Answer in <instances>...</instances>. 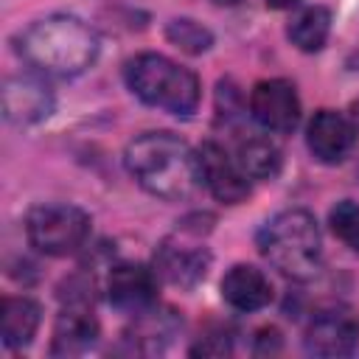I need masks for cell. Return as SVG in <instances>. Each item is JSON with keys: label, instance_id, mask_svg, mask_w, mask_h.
Returning a JSON list of instances; mask_svg holds the SVG:
<instances>
[{"label": "cell", "instance_id": "ac0fdd59", "mask_svg": "<svg viewBox=\"0 0 359 359\" xmlns=\"http://www.w3.org/2000/svg\"><path fill=\"white\" fill-rule=\"evenodd\" d=\"M238 168L250 177V180H275L280 171V149L266 140V137H247L244 143H238V154H236Z\"/></svg>", "mask_w": 359, "mask_h": 359}, {"label": "cell", "instance_id": "52a82bcc", "mask_svg": "<svg viewBox=\"0 0 359 359\" xmlns=\"http://www.w3.org/2000/svg\"><path fill=\"white\" fill-rule=\"evenodd\" d=\"M356 345H359V314L342 303L314 311L303 334V348L311 356H348L356 351Z\"/></svg>", "mask_w": 359, "mask_h": 359}, {"label": "cell", "instance_id": "6da1fadb", "mask_svg": "<svg viewBox=\"0 0 359 359\" xmlns=\"http://www.w3.org/2000/svg\"><path fill=\"white\" fill-rule=\"evenodd\" d=\"M126 168L151 196L180 202L202 185L196 151L171 132H146L126 146Z\"/></svg>", "mask_w": 359, "mask_h": 359}, {"label": "cell", "instance_id": "cb8c5ba5", "mask_svg": "<svg viewBox=\"0 0 359 359\" xmlns=\"http://www.w3.org/2000/svg\"><path fill=\"white\" fill-rule=\"evenodd\" d=\"M213 3H219V6H236V3H241V0H213Z\"/></svg>", "mask_w": 359, "mask_h": 359}, {"label": "cell", "instance_id": "5bb4252c", "mask_svg": "<svg viewBox=\"0 0 359 359\" xmlns=\"http://www.w3.org/2000/svg\"><path fill=\"white\" fill-rule=\"evenodd\" d=\"M98 342V320L90 306H67L53 325V356H76Z\"/></svg>", "mask_w": 359, "mask_h": 359}, {"label": "cell", "instance_id": "ffe728a7", "mask_svg": "<svg viewBox=\"0 0 359 359\" xmlns=\"http://www.w3.org/2000/svg\"><path fill=\"white\" fill-rule=\"evenodd\" d=\"M328 224H331V233L348 250L359 252V202H351V199L337 202L328 213Z\"/></svg>", "mask_w": 359, "mask_h": 359}, {"label": "cell", "instance_id": "d6986e66", "mask_svg": "<svg viewBox=\"0 0 359 359\" xmlns=\"http://www.w3.org/2000/svg\"><path fill=\"white\" fill-rule=\"evenodd\" d=\"M165 36L171 45H177L180 50L185 53H205L210 45H213V34L199 25L196 20H188V17H180V20H171L168 28H165Z\"/></svg>", "mask_w": 359, "mask_h": 359}, {"label": "cell", "instance_id": "8fae6325", "mask_svg": "<svg viewBox=\"0 0 359 359\" xmlns=\"http://www.w3.org/2000/svg\"><path fill=\"white\" fill-rule=\"evenodd\" d=\"M53 112V93L36 76H14L3 84V115L17 126H31Z\"/></svg>", "mask_w": 359, "mask_h": 359}, {"label": "cell", "instance_id": "3957f363", "mask_svg": "<svg viewBox=\"0 0 359 359\" xmlns=\"http://www.w3.org/2000/svg\"><path fill=\"white\" fill-rule=\"evenodd\" d=\"M261 255L292 280H311L323 264V238L317 219L303 208L275 213L258 230Z\"/></svg>", "mask_w": 359, "mask_h": 359}, {"label": "cell", "instance_id": "8992f818", "mask_svg": "<svg viewBox=\"0 0 359 359\" xmlns=\"http://www.w3.org/2000/svg\"><path fill=\"white\" fill-rule=\"evenodd\" d=\"M210 266V252L202 244V230H188L182 227L180 233L168 236L157 252H154V272L180 289L196 286Z\"/></svg>", "mask_w": 359, "mask_h": 359}, {"label": "cell", "instance_id": "2e32d148", "mask_svg": "<svg viewBox=\"0 0 359 359\" xmlns=\"http://www.w3.org/2000/svg\"><path fill=\"white\" fill-rule=\"evenodd\" d=\"M180 320L171 309H146L143 314L135 317V328L126 334V339L132 342V351L140 353H157L165 348V342L177 334Z\"/></svg>", "mask_w": 359, "mask_h": 359}, {"label": "cell", "instance_id": "44dd1931", "mask_svg": "<svg viewBox=\"0 0 359 359\" xmlns=\"http://www.w3.org/2000/svg\"><path fill=\"white\" fill-rule=\"evenodd\" d=\"M300 0H266V6L269 8H292V6H297Z\"/></svg>", "mask_w": 359, "mask_h": 359}, {"label": "cell", "instance_id": "7a4b0ae2", "mask_svg": "<svg viewBox=\"0 0 359 359\" xmlns=\"http://www.w3.org/2000/svg\"><path fill=\"white\" fill-rule=\"evenodd\" d=\"M20 56L45 76H79L95 62L98 36L79 17L53 14L25 28Z\"/></svg>", "mask_w": 359, "mask_h": 359}, {"label": "cell", "instance_id": "7402d4cb", "mask_svg": "<svg viewBox=\"0 0 359 359\" xmlns=\"http://www.w3.org/2000/svg\"><path fill=\"white\" fill-rule=\"evenodd\" d=\"M351 121H353V126H359V98L351 104Z\"/></svg>", "mask_w": 359, "mask_h": 359}, {"label": "cell", "instance_id": "277c9868", "mask_svg": "<svg viewBox=\"0 0 359 359\" xmlns=\"http://www.w3.org/2000/svg\"><path fill=\"white\" fill-rule=\"evenodd\" d=\"M123 79L143 104L160 107L171 115L188 118L199 107L202 87L196 73L163 53H137L126 62Z\"/></svg>", "mask_w": 359, "mask_h": 359}, {"label": "cell", "instance_id": "9a60e30c", "mask_svg": "<svg viewBox=\"0 0 359 359\" xmlns=\"http://www.w3.org/2000/svg\"><path fill=\"white\" fill-rule=\"evenodd\" d=\"M39 303L31 297H6L0 306V337L6 348H25L39 328Z\"/></svg>", "mask_w": 359, "mask_h": 359}, {"label": "cell", "instance_id": "603a6c76", "mask_svg": "<svg viewBox=\"0 0 359 359\" xmlns=\"http://www.w3.org/2000/svg\"><path fill=\"white\" fill-rule=\"evenodd\" d=\"M348 65H351V67H353V70H359V48H356V53H353V56H351V62H348Z\"/></svg>", "mask_w": 359, "mask_h": 359}, {"label": "cell", "instance_id": "e0dca14e", "mask_svg": "<svg viewBox=\"0 0 359 359\" xmlns=\"http://www.w3.org/2000/svg\"><path fill=\"white\" fill-rule=\"evenodd\" d=\"M328 34H331V11L323 6H311V8L297 11L286 28V36L292 39V45L306 50V53L320 50L328 42Z\"/></svg>", "mask_w": 359, "mask_h": 359}, {"label": "cell", "instance_id": "9c48e42d", "mask_svg": "<svg viewBox=\"0 0 359 359\" xmlns=\"http://www.w3.org/2000/svg\"><path fill=\"white\" fill-rule=\"evenodd\" d=\"M107 297L123 314H143L157 303V272L143 264H115L107 278Z\"/></svg>", "mask_w": 359, "mask_h": 359}, {"label": "cell", "instance_id": "5b68a950", "mask_svg": "<svg viewBox=\"0 0 359 359\" xmlns=\"http://www.w3.org/2000/svg\"><path fill=\"white\" fill-rule=\"evenodd\" d=\"M25 236L34 250L62 258L76 252L90 236V216L67 202H45L28 210Z\"/></svg>", "mask_w": 359, "mask_h": 359}, {"label": "cell", "instance_id": "30bf717a", "mask_svg": "<svg viewBox=\"0 0 359 359\" xmlns=\"http://www.w3.org/2000/svg\"><path fill=\"white\" fill-rule=\"evenodd\" d=\"M199 160V177L205 188L224 205H238L250 196V177L238 168L236 160L227 157V151L216 143H202L196 149Z\"/></svg>", "mask_w": 359, "mask_h": 359}, {"label": "cell", "instance_id": "4fadbf2b", "mask_svg": "<svg viewBox=\"0 0 359 359\" xmlns=\"http://www.w3.org/2000/svg\"><path fill=\"white\" fill-rule=\"evenodd\" d=\"M222 297L236 311H258L272 300V283L258 266L236 264L222 278Z\"/></svg>", "mask_w": 359, "mask_h": 359}, {"label": "cell", "instance_id": "ba28073f", "mask_svg": "<svg viewBox=\"0 0 359 359\" xmlns=\"http://www.w3.org/2000/svg\"><path fill=\"white\" fill-rule=\"evenodd\" d=\"M250 112L266 132L286 135L300 123V98L292 81L264 79L250 93Z\"/></svg>", "mask_w": 359, "mask_h": 359}, {"label": "cell", "instance_id": "7c38bea8", "mask_svg": "<svg viewBox=\"0 0 359 359\" xmlns=\"http://www.w3.org/2000/svg\"><path fill=\"white\" fill-rule=\"evenodd\" d=\"M353 140H356V126L351 118H345L342 112H334V109H320L311 121H309V129H306V143H309V151L320 160V163H342L351 149H353Z\"/></svg>", "mask_w": 359, "mask_h": 359}]
</instances>
